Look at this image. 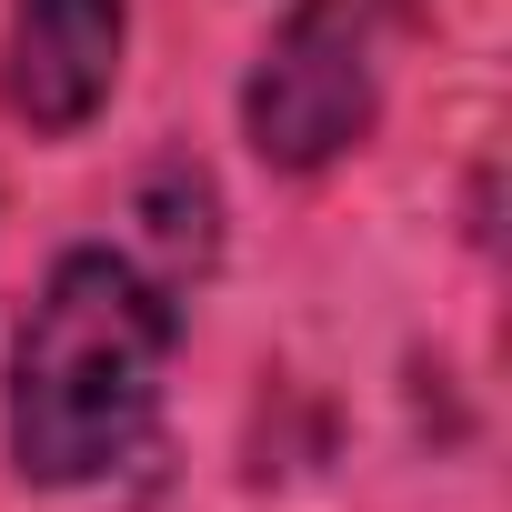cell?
<instances>
[{
  "instance_id": "obj_1",
  "label": "cell",
  "mask_w": 512,
  "mask_h": 512,
  "mask_svg": "<svg viewBox=\"0 0 512 512\" xmlns=\"http://www.w3.org/2000/svg\"><path fill=\"white\" fill-rule=\"evenodd\" d=\"M171 292L131 251H61L11 342V462L31 482H101L141 452L171 372Z\"/></svg>"
},
{
  "instance_id": "obj_2",
  "label": "cell",
  "mask_w": 512,
  "mask_h": 512,
  "mask_svg": "<svg viewBox=\"0 0 512 512\" xmlns=\"http://www.w3.org/2000/svg\"><path fill=\"white\" fill-rule=\"evenodd\" d=\"M362 121H372V11L362 0H292L241 91L251 151L282 171H312L342 141H362Z\"/></svg>"
},
{
  "instance_id": "obj_3",
  "label": "cell",
  "mask_w": 512,
  "mask_h": 512,
  "mask_svg": "<svg viewBox=\"0 0 512 512\" xmlns=\"http://www.w3.org/2000/svg\"><path fill=\"white\" fill-rule=\"evenodd\" d=\"M121 71V0H11L0 91L31 131H81Z\"/></svg>"
}]
</instances>
